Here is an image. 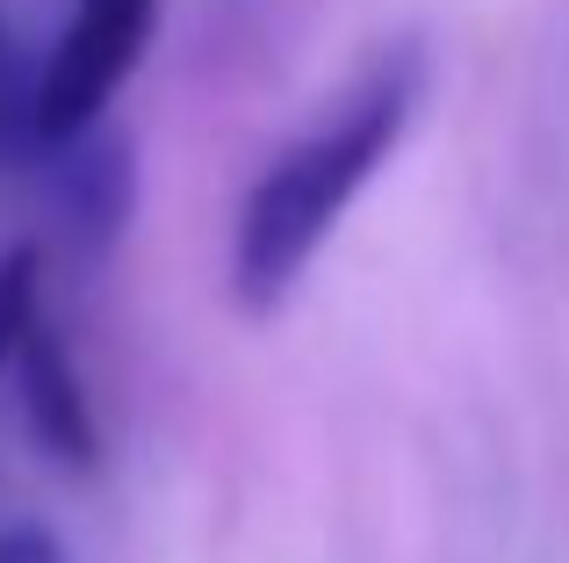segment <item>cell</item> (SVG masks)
Listing matches in <instances>:
<instances>
[{
    "instance_id": "8992f818",
    "label": "cell",
    "mask_w": 569,
    "mask_h": 563,
    "mask_svg": "<svg viewBox=\"0 0 569 563\" xmlns=\"http://www.w3.org/2000/svg\"><path fill=\"white\" fill-rule=\"evenodd\" d=\"M0 563H72V556H66V542H58L51 527L14 521V527H0Z\"/></svg>"
},
{
    "instance_id": "3957f363",
    "label": "cell",
    "mask_w": 569,
    "mask_h": 563,
    "mask_svg": "<svg viewBox=\"0 0 569 563\" xmlns=\"http://www.w3.org/2000/svg\"><path fill=\"white\" fill-rule=\"evenodd\" d=\"M14 391H22L29 434L58 455V463H94V412H87V391L72 376L66 347H58L51 325H29L22 354H14Z\"/></svg>"
},
{
    "instance_id": "5b68a950",
    "label": "cell",
    "mask_w": 569,
    "mask_h": 563,
    "mask_svg": "<svg viewBox=\"0 0 569 563\" xmlns=\"http://www.w3.org/2000/svg\"><path fill=\"white\" fill-rule=\"evenodd\" d=\"M37 282H43V260L29 254H0V376L14 368V354H22V339H29V325L43 318V296H37Z\"/></svg>"
},
{
    "instance_id": "6da1fadb",
    "label": "cell",
    "mask_w": 569,
    "mask_h": 563,
    "mask_svg": "<svg viewBox=\"0 0 569 563\" xmlns=\"http://www.w3.org/2000/svg\"><path fill=\"white\" fill-rule=\"evenodd\" d=\"M418 95H426V51L397 43L347 87L339 109H325L246 188V210H238V231H231V296L246 310H274L303 282V268L339 231V217L361 203V188L403 145Z\"/></svg>"
},
{
    "instance_id": "7a4b0ae2",
    "label": "cell",
    "mask_w": 569,
    "mask_h": 563,
    "mask_svg": "<svg viewBox=\"0 0 569 563\" xmlns=\"http://www.w3.org/2000/svg\"><path fill=\"white\" fill-rule=\"evenodd\" d=\"M159 29V0H72L66 37L29 80V145L66 152L72 138L101 130L109 101L138 72L144 43Z\"/></svg>"
},
{
    "instance_id": "277c9868",
    "label": "cell",
    "mask_w": 569,
    "mask_h": 563,
    "mask_svg": "<svg viewBox=\"0 0 569 563\" xmlns=\"http://www.w3.org/2000/svg\"><path fill=\"white\" fill-rule=\"evenodd\" d=\"M72 167H66V210H72V231H80L87 246H109L116 225H123L130 210V152L116 138H72L66 145Z\"/></svg>"
}]
</instances>
